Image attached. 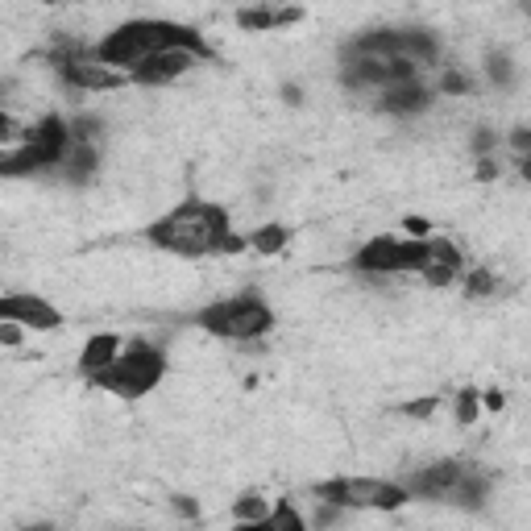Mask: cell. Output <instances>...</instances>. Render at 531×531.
I'll return each instance as SVG.
<instances>
[{"instance_id": "obj_1", "label": "cell", "mask_w": 531, "mask_h": 531, "mask_svg": "<svg viewBox=\"0 0 531 531\" xmlns=\"http://www.w3.org/2000/svg\"><path fill=\"white\" fill-rule=\"evenodd\" d=\"M146 241L154 249L179 258H212V254H241L249 241H241L233 233L229 212L212 204V200H187L179 208H171L166 216H158L146 229Z\"/></svg>"}, {"instance_id": "obj_2", "label": "cell", "mask_w": 531, "mask_h": 531, "mask_svg": "<svg viewBox=\"0 0 531 531\" xmlns=\"http://www.w3.org/2000/svg\"><path fill=\"white\" fill-rule=\"evenodd\" d=\"M166 50H191V54H200V59H216L200 30H191V25H183V21H162V17L125 21L100 46H92V54L104 67H117V71H129V75L146 59L166 54Z\"/></svg>"}, {"instance_id": "obj_3", "label": "cell", "mask_w": 531, "mask_h": 531, "mask_svg": "<svg viewBox=\"0 0 531 531\" xmlns=\"http://www.w3.org/2000/svg\"><path fill=\"white\" fill-rule=\"evenodd\" d=\"M490 486L494 478L478 461H432L403 478V490L411 498L436 502V507H457V511H482Z\"/></svg>"}, {"instance_id": "obj_4", "label": "cell", "mask_w": 531, "mask_h": 531, "mask_svg": "<svg viewBox=\"0 0 531 531\" xmlns=\"http://www.w3.org/2000/svg\"><path fill=\"white\" fill-rule=\"evenodd\" d=\"M195 324L216 341L249 345V341H262L274 328V307L258 291H241V295H229V299H216V303L200 307V312H195Z\"/></svg>"}, {"instance_id": "obj_5", "label": "cell", "mask_w": 531, "mask_h": 531, "mask_svg": "<svg viewBox=\"0 0 531 531\" xmlns=\"http://www.w3.org/2000/svg\"><path fill=\"white\" fill-rule=\"evenodd\" d=\"M71 146H75L71 121H63L59 113H50L38 125L25 129V142L17 150H9L5 158H0V175L21 179V175H42V171H63Z\"/></svg>"}, {"instance_id": "obj_6", "label": "cell", "mask_w": 531, "mask_h": 531, "mask_svg": "<svg viewBox=\"0 0 531 531\" xmlns=\"http://www.w3.org/2000/svg\"><path fill=\"white\" fill-rule=\"evenodd\" d=\"M162 378H166V353L150 341H133L92 386L113 390V395H121V399H142Z\"/></svg>"}, {"instance_id": "obj_7", "label": "cell", "mask_w": 531, "mask_h": 531, "mask_svg": "<svg viewBox=\"0 0 531 531\" xmlns=\"http://www.w3.org/2000/svg\"><path fill=\"white\" fill-rule=\"evenodd\" d=\"M312 494L341 511H399L411 502L403 482H386V478H328L316 482Z\"/></svg>"}, {"instance_id": "obj_8", "label": "cell", "mask_w": 531, "mask_h": 531, "mask_svg": "<svg viewBox=\"0 0 531 531\" xmlns=\"http://www.w3.org/2000/svg\"><path fill=\"white\" fill-rule=\"evenodd\" d=\"M357 274H424L432 266V237H374L349 262Z\"/></svg>"}, {"instance_id": "obj_9", "label": "cell", "mask_w": 531, "mask_h": 531, "mask_svg": "<svg viewBox=\"0 0 531 531\" xmlns=\"http://www.w3.org/2000/svg\"><path fill=\"white\" fill-rule=\"evenodd\" d=\"M46 63L54 67L63 83L79 92H117L125 83H133L129 71H117V67H104L88 46H75V42H59L54 50H46Z\"/></svg>"}, {"instance_id": "obj_10", "label": "cell", "mask_w": 531, "mask_h": 531, "mask_svg": "<svg viewBox=\"0 0 531 531\" xmlns=\"http://www.w3.org/2000/svg\"><path fill=\"white\" fill-rule=\"evenodd\" d=\"M0 320H13L21 328H34V332H50V328H63V312L42 295H5L0 299Z\"/></svg>"}, {"instance_id": "obj_11", "label": "cell", "mask_w": 531, "mask_h": 531, "mask_svg": "<svg viewBox=\"0 0 531 531\" xmlns=\"http://www.w3.org/2000/svg\"><path fill=\"white\" fill-rule=\"evenodd\" d=\"M195 63H200V54H191V50H166V54H154V59H146L142 67H137V71H133V83L162 88V83L183 79Z\"/></svg>"}, {"instance_id": "obj_12", "label": "cell", "mask_w": 531, "mask_h": 531, "mask_svg": "<svg viewBox=\"0 0 531 531\" xmlns=\"http://www.w3.org/2000/svg\"><path fill=\"white\" fill-rule=\"evenodd\" d=\"M432 96H436V88H428L424 79H411V83H399V88L382 92L374 104L390 117H415V113H424V108L432 104Z\"/></svg>"}, {"instance_id": "obj_13", "label": "cell", "mask_w": 531, "mask_h": 531, "mask_svg": "<svg viewBox=\"0 0 531 531\" xmlns=\"http://www.w3.org/2000/svg\"><path fill=\"white\" fill-rule=\"evenodd\" d=\"M121 353H125V345H121L117 332H96V337L83 345V353H79V374L88 378V382H96Z\"/></svg>"}, {"instance_id": "obj_14", "label": "cell", "mask_w": 531, "mask_h": 531, "mask_svg": "<svg viewBox=\"0 0 531 531\" xmlns=\"http://www.w3.org/2000/svg\"><path fill=\"white\" fill-rule=\"evenodd\" d=\"M303 9H237V25L249 34H270V30H287V25H299Z\"/></svg>"}, {"instance_id": "obj_15", "label": "cell", "mask_w": 531, "mask_h": 531, "mask_svg": "<svg viewBox=\"0 0 531 531\" xmlns=\"http://www.w3.org/2000/svg\"><path fill=\"white\" fill-rule=\"evenodd\" d=\"M461 270H465L461 249H457V245H449L444 237H432V266L424 270L428 283H432V287H449Z\"/></svg>"}, {"instance_id": "obj_16", "label": "cell", "mask_w": 531, "mask_h": 531, "mask_svg": "<svg viewBox=\"0 0 531 531\" xmlns=\"http://www.w3.org/2000/svg\"><path fill=\"white\" fill-rule=\"evenodd\" d=\"M233 531H312V523H307L299 511H295V502L287 498H278L274 502V511L258 523H233Z\"/></svg>"}, {"instance_id": "obj_17", "label": "cell", "mask_w": 531, "mask_h": 531, "mask_svg": "<svg viewBox=\"0 0 531 531\" xmlns=\"http://www.w3.org/2000/svg\"><path fill=\"white\" fill-rule=\"evenodd\" d=\"M96 171H100V146H96V142H75L59 175H63L67 183H88Z\"/></svg>"}, {"instance_id": "obj_18", "label": "cell", "mask_w": 531, "mask_h": 531, "mask_svg": "<svg viewBox=\"0 0 531 531\" xmlns=\"http://www.w3.org/2000/svg\"><path fill=\"white\" fill-rule=\"evenodd\" d=\"M287 241H291V229L287 225H262V229H254L249 233V245L258 249V254H283L287 249Z\"/></svg>"}, {"instance_id": "obj_19", "label": "cell", "mask_w": 531, "mask_h": 531, "mask_svg": "<svg viewBox=\"0 0 531 531\" xmlns=\"http://www.w3.org/2000/svg\"><path fill=\"white\" fill-rule=\"evenodd\" d=\"M274 507L258 494V490H249V494H241L237 502H233V523H258V519H266Z\"/></svg>"}, {"instance_id": "obj_20", "label": "cell", "mask_w": 531, "mask_h": 531, "mask_svg": "<svg viewBox=\"0 0 531 531\" xmlns=\"http://www.w3.org/2000/svg\"><path fill=\"white\" fill-rule=\"evenodd\" d=\"M486 75H490L494 88L507 92L511 83H515V63H511V54H507V50H490V54H486Z\"/></svg>"}, {"instance_id": "obj_21", "label": "cell", "mask_w": 531, "mask_h": 531, "mask_svg": "<svg viewBox=\"0 0 531 531\" xmlns=\"http://www.w3.org/2000/svg\"><path fill=\"white\" fill-rule=\"evenodd\" d=\"M498 291V278L490 274V270H469L465 274V299H486V295H494Z\"/></svg>"}, {"instance_id": "obj_22", "label": "cell", "mask_w": 531, "mask_h": 531, "mask_svg": "<svg viewBox=\"0 0 531 531\" xmlns=\"http://www.w3.org/2000/svg\"><path fill=\"white\" fill-rule=\"evenodd\" d=\"M478 411H482V390L478 386H465L461 395H457V419H461V424H473V419H478Z\"/></svg>"}, {"instance_id": "obj_23", "label": "cell", "mask_w": 531, "mask_h": 531, "mask_svg": "<svg viewBox=\"0 0 531 531\" xmlns=\"http://www.w3.org/2000/svg\"><path fill=\"white\" fill-rule=\"evenodd\" d=\"M436 92H444V96H465V92H473V83H469L461 71L444 67V71H440V83H436Z\"/></svg>"}, {"instance_id": "obj_24", "label": "cell", "mask_w": 531, "mask_h": 531, "mask_svg": "<svg viewBox=\"0 0 531 531\" xmlns=\"http://www.w3.org/2000/svg\"><path fill=\"white\" fill-rule=\"evenodd\" d=\"M436 407H440V399H436V395H424V399H415V403H403V415L428 419V415H436Z\"/></svg>"}, {"instance_id": "obj_25", "label": "cell", "mask_w": 531, "mask_h": 531, "mask_svg": "<svg viewBox=\"0 0 531 531\" xmlns=\"http://www.w3.org/2000/svg\"><path fill=\"white\" fill-rule=\"evenodd\" d=\"M21 337H25V328H21V324H13V320H0V345L17 349V345H21Z\"/></svg>"}, {"instance_id": "obj_26", "label": "cell", "mask_w": 531, "mask_h": 531, "mask_svg": "<svg viewBox=\"0 0 531 531\" xmlns=\"http://www.w3.org/2000/svg\"><path fill=\"white\" fill-rule=\"evenodd\" d=\"M494 146H498V137H494L490 129H478V133H473V154H478V158H490Z\"/></svg>"}, {"instance_id": "obj_27", "label": "cell", "mask_w": 531, "mask_h": 531, "mask_svg": "<svg viewBox=\"0 0 531 531\" xmlns=\"http://www.w3.org/2000/svg\"><path fill=\"white\" fill-rule=\"evenodd\" d=\"M312 523H316V527H337V523H341V507H332V502H320V511H316Z\"/></svg>"}, {"instance_id": "obj_28", "label": "cell", "mask_w": 531, "mask_h": 531, "mask_svg": "<svg viewBox=\"0 0 531 531\" xmlns=\"http://www.w3.org/2000/svg\"><path fill=\"white\" fill-rule=\"evenodd\" d=\"M511 146H515L519 154H531V125H519V129L511 133Z\"/></svg>"}, {"instance_id": "obj_29", "label": "cell", "mask_w": 531, "mask_h": 531, "mask_svg": "<svg viewBox=\"0 0 531 531\" xmlns=\"http://www.w3.org/2000/svg\"><path fill=\"white\" fill-rule=\"evenodd\" d=\"M175 511L187 515V519H200V507H195V502H191L187 494H175Z\"/></svg>"}, {"instance_id": "obj_30", "label": "cell", "mask_w": 531, "mask_h": 531, "mask_svg": "<svg viewBox=\"0 0 531 531\" xmlns=\"http://www.w3.org/2000/svg\"><path fill=\"white\" fill-rule=\"evenodd\" d=\"M502 403H507V395H502V390H482V407L486 411H502Z\"/></svg>"}, {"instance_id": "obj_31", "label": "cell", "mask_w": 531, "mask_h": 531, "mask_svg": "<svg viewBox=\"0 0 531 531\" xmlns=\"http://www.w3.org/2000/svg\"><path fill=\"white\" fill-rule=\"evenodd\" d=\"M494 175H498V162L494 158H482L478 162V179H494Z\"/></svg>"}, {"instance_id": "obj_32", "label": "cell", "mask_w": 531, "mask_h": 531, "mask_svg": "<svg viewBox=\"0 0 531 531\" xmlns=\"http://www.w3.org/2000/svg\"><path fill=\"white\" fill-rule=\"evenodd\" d=\"M283 96H287V104H299V100H303V88H295V83H287V88H283Z\"/></svg>"}, {"instance_id": "obj_33", "label": "cell", "mask_w": 531, "mask_h": 531, "mask_svg": "<svg viewBox=\"0 0 531 531\" xmlns=\"http://www.w3.org/2000/svg\"><path fill=\"white\" fill-rule=\"evenodd\" d=\"M519 179H527V183H531V154H523V158H519Z\"/></svg>"}, {"instance_id": "obj_34", "label": "cell", "mask_w": 531, "mask_h": 531, "mask_svg": "<svg viewBox=\"0 0 531 531\" xmlns=\"http://www.w3.org/2000/svg\"><path fill=\"white\" fill-rule=\"evenodd\" d=\"M523 13H527V17H531V5H523Z\"/></svg>"}]
</instances>
